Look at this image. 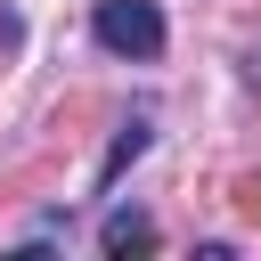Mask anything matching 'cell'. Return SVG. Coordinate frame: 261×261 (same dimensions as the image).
I'll return each instance as SVG.
<instances>
[{
    "label": "cell",
    "mask_w": 261,
    "mask_h": 261,
    "mask_svg": "<svg viewBox=\"0 0 261 261\" xmlns=\"http://www.w3.org/2000/svg\"><path fill=\"white\" fill-rule=\"evenodd\" d=\"M98 245H106V253H147V245H155V220H147L139 204H106V220H98Z\"/></svg>",
    "instance_id": "obj_2"
},
{
    "label": "cell",
    "mask_w": 261,
    "mask_h": 261,
    "mask_svg": "<svg viewBox=\"0 0 261 261\" xmlns=\"http://www.w3.org/2000/svg\"><path fill=\"white\" fill-rule=\"evenodd\" d=\"M90 33H98V49H114V57H155V49H163V8H155V0H98Z\"/></svg>",
    "instance_id": "obj_1"
},
{
    "label": "cell",
    "mask_w": 261,
    "mask_h": 261,
    "mask_svg": "<svg viewBox=\"0 0 261 261\" xmlns=\"http://www.w3.org/2000/svg\"><path fill=\"white\" fill-rule=\"evenodd\" d=\"M245 82H253V90H261V49H245Z\"/></svg>",
    "instance_id": "obj_4"
},
{
    "label": "cell",
    "mask_w": 261,
    "mask_h": 261,
    "mask_svg": "<svg viewBox=\"0 0 261 261\" xmlns=\"http://www.w3.org/2000/svg\"><path fill=\"white\" fill-rule=\"evenodd\" d=\"M147 139H155V122H147V114H130V122L114 130V147H106V163H98V196L122 179V163H139V155H147Z\"/></svg>",
    "instance_id": "obj_3"
}]
</instances>
